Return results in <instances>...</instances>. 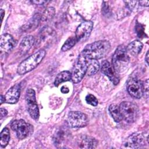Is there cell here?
<instances>
[{"mask_svg": "<svg viewBox=\"0 0 149 149\" xmlns=\"http://www.w3.org/2000/svg\"><path fill=\"white\" fill-rule=\"evenodd\" d=\"M4 15H5V11H4L2 9H1V22L2 21V20H3V19Z\"/></svg>", "mask_w": 149, "mask_h": 149, "instance_id": "36", "label": "cell"}, {"mask_svg": "<svg viewBox=\"0 0 149 149\" xmlns=\"http://www.w3.org/2000/svg\"><path fill=\"white\" fill-rule=\"evenodd\" d=\"M89 59L84 57L80 54L73 69L71 80L74 83H79L86 74Z\"/></svg>", "mask_w": 149, "mask_h": 149, "instance_id": "5", "label": "cell"}, {"mask_svg": "<svg viewBox=\"0 0 149 149\" xmlns=\"http://www.w3.org/2000/svg\"><path fill=\"white\" fill-rule=\"evenodd\" d=\"M86 101L87 104L95 107L98 105V100L97 99L95 98V96H94L92 94H88L86 96Z\"/></svg>", "mask_w": 149, "mask_h": 149, "instance_id": "27", "label": "cell"}, {"mask_svg": "<svg viewBox=\"0 0 149 149\" xmlns=\"http://www.w3.org/2000/svg\"><path fill=\"white\" fill-rule=\"evenodd\" d=\"M31 2L33 3H34L36 5H44L45 3H48V1H31Z\"/></svg>", "mask_w": 149, "mask_h": 149, "instance_id": "32", "label": "cell"}, {"mask_svg": "<svg viewBox=\"0 0 149 149\" xmlns=\"http://www.w3.org/2000/svg\"><path fill=\"white\" fill-rule=\"evenodd\" d=\"M11 129L16 133L19 140H23L33 132V127L31 125L26 123L23 119L15 120L10 125Z\"/></svg>", "mask_w": 149, "mask_h": 149, "instance_id": "6", "label": "cell"}, {"mask_svg": "<svg viewBox=\"0 0 149 149\" xmlns=\"http://www.w3.org/2000/svg\"><path fill=\"white\" fill-rule=\"evenodd\" d=\"M26 102L28 112L31 117L36 120L38 119L40 113L36 99V93L33 89L29 88L26 93Z\"/></svg>", "mask_w": 149, "mask_h": 149, "instance_id": "7", "label": "cell"}, {"mask_svg": "<svg viewBox=\"0 0 149 149\" xmlns=\"http://www.w3.org/2000/svg\"><path fill=\"white\" fill-rule=\"evenodd\" d=\"M20 94V86L19 84H16L9 88L4 95L5 102L11 104H16L19 101Z\"/></svg>", "mask_w": 149, "mask_h": 149, "instance_id": "14", "label": "cell"}, {"mask_svg": "<svg viewBox=\"0 0 149 149\" xmlns=\"http://www.w3.org/2000/svg\"><path fill=\"white\" fill-rule=\"evenodd\" d=\"M145 144V138L140 133H134L130 135L125 141L124 146L127 148H138Z\"/></svg>", "mask_w": 149, "mask_h": 149, "instance_id": "12", "label": "cell"}, {"mask_svg": "<svg viewBox=\"0 0 149 149\" xmlns=\"http://www.w3.org/2000/svg\"><path fill=\"white\" fill-rule=\"evenodd\" d=\"M41 22V15L38 13H35L29 21L23 25L21 29L23 31H29L34 30L38 27Z\"/></svg>", "mask_w": 149, "mask_h": 149, "instance_id": "17", "label": "cell"}, {"mask_svg": "<svg viewBox=\"0 0 149 149\" xmlns=\"http://www.w3.org/2000/svg\"><path fill=\"white\" fill-rule=\"evenodd\" d=\"M35 43L34 38L32 36H27L24 37L19 47V51L21 55L26 54Z\"/></svg>", "mask_w": 149, "mask_h": 149, "instance_id": "18", "label": "cell"}, {"mask_svg": "<svg viewBox=\"0 0 149 149\" xmlns=\"http://www.w3.org/2000/svg\"><path fill=\"white\" fill-rule=\"evenodd\" d=\"M56 36L55 31L51 27L45 26L43 27L38 37L37 41H35L37 47H43L44 46L48 45L55 39Z\"/></svg>", "mask_w": 149, "mask_h": 149, "instance_id": "9", "label": "cell"}, {"mask_svg": "<svg viewBox=\"0 0 149 149\" xmlns=\"http://www.w3.org/2000/svg\"><path fill=\"white\" fill-rule=\"evenodd\" d=\"M8 114V111L4 109V108H1L0 109V116H1V118H2L3 117L6 116Z\"/></svg>", "mask_w": 149, "mask_h": 149, "instance_id": "33", "label": "cell"}, {"mask_svg": "<svg viewBox=\"0 0 149 149\" xmlns=\"http://www.w3.org/2000/svg\"><path fill=\"white\" fill-rule=\"evenodd\" d=\"M76 42H77V40L75 37H69L66 40V41L65 42V43L62 45L61 48L62 51L65 52L69 50L76 44Z\"/></svg>", "mask_w": 149, "mask_h": 149, "instance_id": "26", "label": "cell"}, {"mask_svg": "<svg viewBox=\"0 0 149 149\" xmlns=\"http://www.w3.org/2000/svg\"><path fill=\"white\" fill-rule=\"evenodd\" d=\"M139 4L143 6H148L149 4L148 1H140L139 2Z\"/></svg>", "mask_w": 149, "mask_h": 149, "instance_id": "35", "label": "cell"}, {"mask_svg": "<svg viewBox=\"0 0 149 149\" xmlns=\"http://www.w3.org/2000/svg\"><path fill=\"white\" fill-rule=\"evenodd\" d=\"M143 94H146V97H148V79H147L144 83H143Z\"/></svg>", "mask_w": 149, "mask_h": 149, "instance_id": "31", "label": "cell"}, {"mask_svg": "<svg viewBox=\"0 0 149 149\" xmlns=\"http://www.w3.org/2000/svg\"><path fill=\"white\" fill-rule=\"evenodd\" d=\"M55 10L53 7L47 8L41 15V21L48 22L51 20L55 15Z\"/></svg>", "mask_w": 149, "mask_h": 149, "instance_id": "23", "label": "cell"}, {"mask_svg": "<svg viewBox=\"0 0 149 149\" xmlns=\"http://www.w3.org/2000/svg\"><path fill=\"white\" fill-rule=\"evenodd\" d=\"M100 69V64L96 59H89L88 65L87 70V74L88 76H92L97 73Z\"/></svg>", "mask_w": 149, "mask_h": 149, "instance_id": "22", "label": "cell"}, {"mask_svg": "<svg viewBox=\"0 0 149 149\" xmlns=\"http://www.w3.org/2000/svg\"><path fill=\"white\" fill-rule=\"evenodd\" d=\"M72 77V74L68 70H65L60 72L56 76L55 81H54V84L55 86H58L61 83L69 81L71 79Z\"/></svg>", "mask_w": 149, "mask_h": 149, "instance_id": "21", "label": "cell"}, {"mask_svg": "<svg viewBox=\"0 0 149 149\" xmlns=\"http://www.w3.org/2000/svg\"><path fill=\"white\" fill-rule=\"evenodd\" d=\"M102 13L107 17H109L111 15V9L106 2H103L102 6Z\"/></svg>", "mask_w": 149, "mask_h": 149, "instance_id": "28", "label": "cell"}, {"mask_svg": "<svg viewBox=\"0 0 149 149\" xmlns=\"http://www.w3.org/2000/svg\"><path fill=\"white\" fill-rule=\"evenodd\" d=\"M10 140V132L7 127H5L1 133L0 144L1 147H5Z\"/></svg>", "mask_w": 149, "mask_h": 149, "instance_id": "24", "label": "cell"}, {"mask_svg": "<svg viewBox=\"0 0 149 149\" xmlns=\"http://www.w3.org/2000/svg\"><path fill=\"white\" fill-rule=\"evenodd\" d=\"M64 130H65L61 129L58 130L55 134L54 141L55 145L56 146L61 145V144H62L64 141L65 139L66 138V132H65Z\"/></svg>", "mask_w": 149, "mask_h": 149, "instance_id": "25", "label": "cell"}, {"mask_svg": "<svg viewBox=\"0 0 149 149\" xmlns=\"http://www.w3.org/2000/svg\"><path fill=\"white\" fill-rule=\"evenodd\" d=\"M93 23L91 21L88 20L82 22L76 29L75 37L77 42H82L86 41L93 30Z\"/></svg>", "mask_w": 149, "mask_h": 149, "instance_id": "10", "label": "cell"}, {"mask_svg": "<svg viewBox=\"0 0 149 149\" xmlns=\"http://www.w3.org/2000/svg\"><path fill=\"white\" fill-rule=\"evenodd\" d=\"M5 102V96L1 95V104Z\"/></svg>", "mask_w": 149, "mask_h": 149, "instance_id": "38", "label": "cell"}, {"mask_svg": "<svg viewBox=\"0 0 149 149\" xmlns=\"http://www.w3.org/2000/svg\"><path fill=\"white\" fill-rule=\"evenodd\" d=\"M127 90L132 97L140 98L143 95V83L136 77H131L127 83Z\"/></svg>", "mask_w": 149, "mask_h": 149, "instance_id": "11", "label": "cell"}, {"mask_svg": "<svg viewBox=\"0 0 149 149\" xmlns=\"http://www.w3.org/2000/svg\"><path fill=\"white\" fill-rule=\"evenodd\" d=\"M108 109L111 116L115 122H119L123 119L119 107L118 105L112 104L109 105Z\"/></svg>", "mask_w": 149, "mask_h": 149, "instance_id": "20", "label": "cell"}, {"mask_svg": "<svg viewBox=\"0 0 149 149\" xmlns=\"http://www.w3.org/2000/svg\"><path fill=\"white\" fill-rule=\"evenodd\" d=\"M135 30H136V34L138 36V37L142 38L144 36L145 33H144V27L141 24L137 23L136 25Z\"/></svg>", "mask_w": 149, "mask_h": 149, "instance_id": "29", "label": "cell"}, {"mask_svg": "<svg viewBox=\"0 0 149 149\" xmlns=\"http://www.w3.org/2000/svg\"><path fill=\"white\" fill-rule=\"evenodd\" d=\"M143 47V44L139 40H134L131 42L126 48L128 54L135 56L140 54Z\"/></svg>", "mask_w": 149, "mask_h": 149, "instance_id": "19", "label": "cell"}, {"mask_svg": "<svg viewBox=\"0 0 149 149\" xmlns=\"http://www.w3.org/2000/svg\"><path fill=\"white\" fill-rule=\"evenodd\" d=\"M16 41L9 34H4L1 36L0 40V48L5 52H10L15 46Z\"/></svg>", "mask_w": 149, "mask_h": 149, "instance_id": "15", "label": "cell"}, {"mask_svg": "<svg viewBox=\"0 0 149 149\" xmlns=\"http://www.w3.org/2000/svg\"><path fill=\"white\" fill-rule=\"evenodd\" d=\"M61 91L63 94H67V93H68L69 92V88L68 87L63 86H62L61 87Z\"/></svg>", "mask_w": 149, "mask_h": 149, "instance_id": "34", "label": "cell"}, {"mask_svg": "<svg viewBox=\"0 0 149 149\" xmlns=\"http://www.w3.org/2000/svg\"><path fill=\"white\" fill-rule=\"evenodd\" d=\"M130 62V58L126 47L120 45L116 49L112 56V65L116 72L120 73L127 69Z\"/></svg>", "mask_w": 149, "mask_h": 149, "instance_id": "2", "label": "cell"}, {"mask_svg": "<svg viewBox=\"0 0 149 149\" xmlns=\"http://www.w3.org/2000/svg\"><path fill=\"white\" fill-rule=\"evenodd\" d=\"M145 61H146L147 65H148V51H147L146 53V57H145Z\"/></svg>", "mask_w": 149, "mask_h": 149, "instance_id": "37", "label": "cell"}, {"mask_svg": "<svg viewBox=\"0 0 149 149\" xmlns=\"http://www.w3.org/2000/svg\"><path fill=\"white\" fill-rule=\"evenodd\" d=\"M45 51L41 49L22 62L17 68V73L22 75L35 69L42 61L45 55Z\"/></svg>", "mask_w": 149, "mask_h": 149, "instance_id": "3", "label": "cell"}, {"mask_svg": "<svg viewBox=\"0 0 149 149\" xmlns=\"http://www.w3.org/2000/svg\"><path fill=\"white\" fill-rule=\"evenodd\" d=\"M101 72L109 78L113 84L116 85L118 84L119 80L116 75V72L108 61H104L102 62Z\"/></svg>", "mask_w": 149, "mask_h": 149, "instance_id": "13", "label": "cell"}, {"mask_svg": "<svg viewBox=\"0 0 149 149\" xmlns=\"http://www.w3.org/2000/svg\"><path fill=\"white\" fill-rule=\"evenodd\" d=\"M111 49L108 41L100 40L87 45L80 54L88 59H101L107 55Z\"/></svg>", "mask_w": 149, "mask_h": 149, "instance_id": "1", "label": "cell"}, {"mask_svg": "<svg viewBox=\"0 0 149 149\" xmlns=\"http://www.w3.org/2000/svg\"><path fill=\"white\" fill-rule=\"evenodd\" d=\"M119 107L122 118L127 122L133 123L137 120L139 115V109L136 104L132 102L123 101Z\"/></svg>", "mask_w": 149, "mask_h": 149, "instance_id": "4", "label": "cell"}, {"mask_svg": "<svg viewBox=\"0 0 149 149\" xmlns=\"http://www.w3.org/2000/svg\"><path fill=\"white\" fill-rule=\"evenodd\" d=\"M76 144L79 148H95L98 144V141L91 136L83 135L77 139Z\"/></svg>", "mask_w": 149, "mask_h": 149, "instance_id": "16", "label": "cell"}, {"mask_svg": "<svg viewBox=\"0 0 149 149\" xmlns=\"http://www.w3.org/2000/svg\"><path fill=\"white\" fill-rule=\"evenodd\" d=\"M68 122L71 127H83L87 125L88 119L86 114L79 111H71L68 115Z\"/></svg>", "mask_w": 149, "mask_h": 149, "instance_id": "8", "label": "cell"}, {"mask_svg": "<svg viewBox=\"0 0 149 149\" xmlns=\"http://www.w3.org/2000/svg\"><path fill=\"white\" fill-rule=\"evenodd\" d=\"M136 1H124V3H125V6L129 10H132L136 6L137 3Z\"/></svg>", "mask_w": 149, "mask_h": 149, "instance_id": "30", "label": "cell"}]
</instances>
